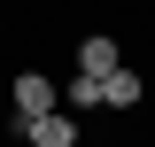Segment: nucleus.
Returning <instances> with one entry per match:
<instances>
[{
  "label": "nucleus",
  "mask_w": 155,
  "mask_h": 147,
  "mask_svg": "<svg viewBox=\"0 0 155 147\" xmlns=\"http://www.w3.org/2000/svg\"><path fill=\"white\" fill-rule=\"evenodd\" d=\"M78 70L85 77H116L124 62H116V39H78Z\"/></svg>",
  "instance_id": "nucleus-3"
},
{
  "label": "nucleus",
  "mask_w": 155,
  "mask_h": 147,
  "mask_svg": "<svg viewBox=\"0 0 155 147\" xmlns=\"http://www.w3.org/2000/svg\"><path fill=\"white\" fill-rule=\"evenodd\" d=\"M132 101H140V70H116L109 77V109H132Z\"/></svg>",
  "instance_id": "nucleus-5"
},
{
  "label": "nucleus",
  "mask_w": 155,
  "mask_h": 147,
  "mask_svg": "<svg viewBox=\"0 0 155 147\" xmlns=\"http://www.w3.org/2000/svg\"><path fill=\"white\" fill-rule=\"evenodd\" d=\"M62 101H70V109H109V77H85L78 70L70 85H62Z\"/></svg>",
  "instance_id": "nucleus-4"
},
{
  "label": "nucleus",
  "mask_w": 155,
  "mask_h": 147,
  "mask_svg": "<svg viewBox=\"0 0 155 147\" xmlns=\"http://www.w3.org/2000/svg\"><path fill=\"white\" fill-rule=\"evenodd\" d=\"M54 101H62V85H47L39 70H23V77H16V124H39V116H54Z\"/></svg>",
  "instance_id": "nucleus-1"
},
{
  "label": "nucleus",
  "mask_w": 155,
  "mask_h": 147,
  "mask_svg": "<svg viewBox=\"0 0 155 147\" xmlns=\"http://www.w3.org/2000/svg\"><path fill=\"white\" fill-rule=\"evenodd\" d=\"M16 132H23L31 147H78V116H70V109H54V116H39V124H16Z\"/></svg>",
  "instance_id": "nucleus-2"
}]
</instances>
